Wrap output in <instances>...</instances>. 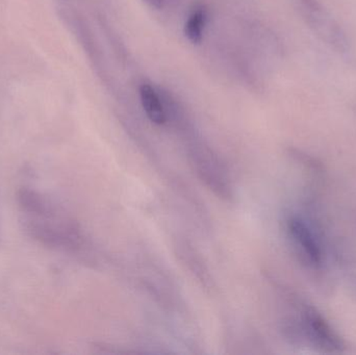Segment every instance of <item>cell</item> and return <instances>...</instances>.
I'll use <instances>...</instances> for the list:
<instances>
[{"label":"cell","mask_w":356,"mask_h":355,"mask_svg":"<svg viewBox=\"0 0 356 355\" xmlns=\"http://www.w3.org/2000/svg\"><path fill=\"white\" fill-rule=\"evenodd\" d=\"M19 223L26 237L48 249L77 252L83 244L81 227L56 200L33 188L17 191Z\"/></svg>","instance_id":"cell-1"},{"label":"cell","mask_w":356,"mask_h":355,"mask_svg":"<svg viewBox=\"0 0 356 355\" xmlns=\"http://www.w3.org/2000/svg\"><path fill=\"white\" fill-rule=\"evenodd\" d=\"M286 231L295 256L312 275L321 276L325 267L323 235L314 219L290 214L286 219Z\"/></svg>","instance_id":"cell-2"},{"label":"cell","mask_w":356,"mask_h":355,"mask_svg":"<svg viewBox=\"0 0 356 355\" xmlns=\"http://www.w3.org/2000/svg\"><path fill=\"white\" fill-rule=\"evenodd\" d=\"M300 322L305 343L323 354H340L345 343L325 317L311 304H301Z\"/></svg>","instance_id":"cell-3"},{"label":"cell","mask_w":356,"mask_h":355,"mask_svg":"<svg viewBox=\"0 0 356 355\" xmlns=\"http://www.w3.org/2000/svg\"><path fill=\"white\" fill-rule=\"evenodd\" d=\"M140 97L148 119L154 124H165L167 121L166 112L156 90L152 85L144 83L140 87Z\"/></svg>","instance_id":"cell-4"},{"label":"cell","mask_w":356,"mask_h":355,"mask_svg":"<svg viewBox=\"0 0 356 355\" xmlns=\"http://www.w3.org/2000/svg\"><path fill=\"white\" fill-rule=\"evenodd\" d=\"M205 24V12L202 8L194 10L188 17L184 26V33L192 43H200Z\"/></svg>","instance_id":"cell-5"},{"label":"cell","mask_w":356,"mask_h":355,"mask_svg":"<svg viewBox=\"0 0 356 355\" xmlns=\"http://www.w3.org/2000/svg\"><path fill=\"white\" fill-rule=\"evenodd\" d=\"M291 154L297 162L300 163L305 167V170L311 173L312 176L315 177L316 179H323L324 174H325V168L319 158L311 156L302 150L293 149Z\"/></svg>","instance_id":"cell-6"},{"label":"cell","mask_w":356,"mask_h":355,"mask_svg":"<svg viewBox=\"0 0 356 355\" xmlns=\"http://www.w3.org/2000/svg\"><path fill=\"white\" fill-rule=\"evenodd\" d=\"M146 2H148L150 6H154V8H162V0H146Z\"/></svg>","instance_id":"cell-7"},{"label":"cell","mask_w":356,"mask_h":355,"mask_svg":"<svg viewBox=\"0 0 356 355\" xmlns=\"http://www.w3.org/2000/svg\"><path fill=\"white\" fill-rule=\"evenodd\" d=\"M0 239H1V236H0Z\"/></svg>","instance_id":"cell-8"}]
</instances>
